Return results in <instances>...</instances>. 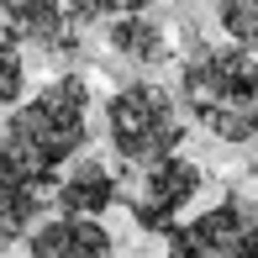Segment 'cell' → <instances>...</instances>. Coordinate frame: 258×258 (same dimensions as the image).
Wrapping results in <instances>:
<instances>
[{"mask_svg":"<svg viewBox=\"0 0 258 258\" xmlns=\"http://www.w3.org/2000/svg\"><path fill=\"white\" fill-rule=\"evenodd\" d=\"M216 21L227 32V42H237L258 58V0H216Z\"/></svg>","mask_w":258,"mask_h":258,"instance_id":"11","label":"cell"},{"mask_svg":"<svg viewBox=\"0 0 258 258\" xmlns=\"http://www.w3.org/2000/svg\"><path fill=\"white\" fill-rule=\"evenodd\" d=\"M90 143V79L85 74H58L37 95L11 105L0 126V158L32 184H58V174L79 158Z\"/></svg>","mask_w":258,"mask_h":258,"instance_id":"1","label":"cell"},{"mask_svg":"<svg viewBox=\"0 0 258 258\" xmlns=\"http://www.w3.org/2000/svg\"><path fill=\"white\" fill-rule=\"evenodd\" d=\"M201 184H206L201 163L169 153V158H158V163H148V169H143V179H137L126 211H132V221H137L143 232H163V237H169V232L179 227L184 206L201 195Z\"/></svg>","mask_w":258,"mask_h":258,"instance_id":"5","label":"cell"},{"mask_svg":"<svg viewBox=\"0 0 258 258\" xmlns=\"http://www.w3.org/2000/svg\"><path fill=\"white\" fill-rule=\"evenodd\" d=\"M95 11H105V16H143V11H153L158 0H90Z\"/></svg>","mask_w":258,"mask_h":258,"instance_id":"13","label":"cell"},{"mask_svg":"<svg viewBox=\"0 0 258 258\" xmlns=\"http://www.w3.org/2000/svg\"><path fill=\"white\" fill-rule=\"evenodd\" d=\"M163 258H258V201L232 195L195 221H179Z\"/></svg>","mask_w":258,"mask_h":258,"instance_id":"4","label":"cell"},{"mask_svg":"<svg viewBox=\"0 0 258 258\" xmlns=\"http://www.w3.org/2000/svg\"><path fill=\"white\" fill-rule=\"evenodd\" d=\"M105 137H111V148H116L121 163L148 169V163L179 153L184 111H179V100H174L163 85L137 79V85H121L111 100H105Z\"/></svg>","mask_w":258,"mask_h":258,"instance_id":"3","label":"cell"},{"mask_svg":"<svg viewBox=\"0 0 258 258\" xmlns=\"http://www.w3.org/2000/svg\"><path fill=\"white\" fill-rule=\"evenodd\" d=\"M27 258H116V242L95 216H63L58 211L53 221H42L27 237Z\"/></svg>","mask_w":258,"mask_h":258,"instance_id":"7","label":"cell"},{"mask_svg":"<svg viewBox=\"0 0 258 258\" xmlns=\"http://www.w3.org/2000/svg\"><path fill=\"white\" fill-rule=\"evenodd\" d=\"M27 100V58H21V42L0 37V111Z\"/></svg>","mask_w":258,"mask_h":258,"instance_id":"12","label":"cell"},{"mask_svg":"<svg viewBox=\"0 0 258 258\" xmlns=\"http://www.w3.org/2000/svg\"><path fill=\"white\" fill-rule=\"evenodd\" d=\"M90 16H95L90 0H0L6 37L42 53H74Z\"/></svg>","mask_w":258,"mask_h":258,"instance_id":"6","label":"cell"},{"mask_svg":"<svg viewBox=\"0 0 258 258\" xmlns=\"http://www.w3.org/2000/svg\"><path fill=\"white\" fill-rule=\"evenodd\" d=\"M105 42H111L121 58H132V63H169V58H174L169 27H163V21H153L148 11H143V16H111Z\"/></svg>","mask_w":258,"mask_h":258,"instance_id":"10","label":"cell"},{"mask_svg":"<svg viewBox=\"0 0 258 258\" xmlns=\"http://www.w3.org/2000/svg\"><path fill=\"white\" fill-rule=\"evenodd\" d=\"M179 100L221 143L258 137V58L237 42L195 48L179 69Z\"/></svg>","mask_w":258,"mask_h":258,"instance_id":"2","label":"cell"},{"mask_svg":"<svg viewBox=\"0 0 258 258\" xmlns=\"http://www.w3.org/2000/svg\"><path fill=\"white\" fill-rule=\"evenodd\" d=\"M53 201L63 216H105L116 206V174L100 158H74L53 184Z\"/></svg>","mask_w":258,"mask_h":258,"instance_id":"8","label":"cell"},{"mask_svg":"<svg viewBox=\"0 0 258 258\" xmlns=\"http://www.w3.org/2000/svg\"><path fill=\"white\" fill-rule=\"evenodd\" d=\"M42 201H48V190H42V184H32L27 174H16L6 158H0V253L16 248V242L37 227Z\"/></svg>","mask_w":258,"mask_h":258,"instance_id":"9","label":"cell"}]
</instances>
